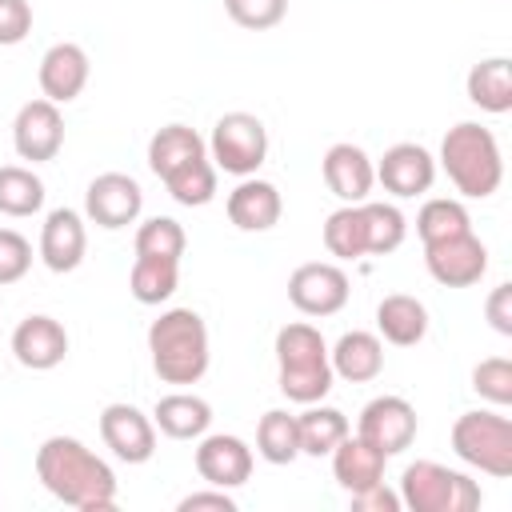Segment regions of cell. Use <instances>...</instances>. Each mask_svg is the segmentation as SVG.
<instances>
[{
  "label": "cell",
  "instance_id": "6da1fadb",
  "mask_svg": "<svg viewBox=\"0 0 512 512\" xmlns=\"http://www.w3.org/2000/svg\"><path fill=\"white\" fill-rule=\"evenodd\" d=\"M36 476L68 508L80 512L116 508V472L76 436H48L36 448Z\"/></svg>",
  "mask_w": 512,
  "mask_h": 512
},
{
  "label": "cell",
  "instance_id": "7a4b0ae2",
  "mask_svg": "<svg viewBox=\"0 0 512 512\" xmlns=\"http://www.w3.org/2000/svg\"><path fill=\"white\" fill-rule=\"evenodd\" d=\"M152 372L164 384H196L208 372V328L192 308H168L148 328Z\"/></svg>",
  "mask_w": 512,
  "mask_h": 512
},
{
  "label": "cell",
  "instance_id": "3957f363",
  "mask_svg": "<svg viewBox=\"0 0 512 512\" xmlns=\"http://www.w3.org/2000/svg\"><path fill=\"white\" fill-rule=\"evenodd\" d=\"M440 164H444L448 180L456 184V192L460 196H472V200L492 196L500 188V180H504L500 144L476 120H460L456 128L444 132V140H440Z\"/></svg>",
  "mask_w": 512,
  "mask_h": 512
},
{
  "label": "cell",
  "instance_id": "277c9868",
  "mask_svg": "<svg viewBox=\"0 0 512 512\" xmlns=\"http://www.w3.org/2000/svg\"><path fill=\"white\" fill-rule=\"evenodd\" d=\"M276 364H280V392L296 404H316L332 392V364L320 328L296 320L276 332Z\"/></svg>",
  "mask_w": 512,
  "mask_h": 512
},
{
  "label": "cell",
  "instance_id": "5b68a950",
  "mask_svg": "<svg viewBox=\"0 0 512 512\" xmlns=\"http://www.w3.org/2000/svg\"><path fill=\"white\" fill-rule=\"evenodd\" d=\"M400 504L412 512H472L484 504V492L472 476L444 468L436 460H416L400 476Z\"/></svg>",
  "mask_w": 512,
  "mask_h": 512
},
{
  "label": "cell",
  "instance_id": "8992f818",
  "mask_svg": "<svg viewBox=\"0 0 512 512\" xmlns=\"http://www.w3.org/2000/svg\"><path fill=\"white\" fill-rule=\"evenodd\" d=\"M452 452L464 464H472V468H480L496 480L512 476V420L500 416V412H484V408L456 416Z\"/></svg>",
  "mask_w": 512,
  "mask_h": 512
},
{
  "label": "cell",
  "instance_id": "52a82bcc",
  "mask_svg": "<svg viewBox=\"0 0 512 512\" xmlns=\"http://www.w3.org/2000/svg\"><path fill=\"white\" fill-rule=\"evenodd\" d=\"M208 152H212L216 168H224L232 176H252L268 156V128L252 112H224L212 124Z\"/></svg>",
  "mask_w": 512,
  "mask_h": 512
},
{
  "label": "cell",
  "instance_id": "ba28073f",
  "mask_svg": "<svg viewBox=\"0 0 512 512\" xmlns=\"http://www.w3.org/2000/svg\"><path fill=\"white\" fill-rule=\"evenodd\" d=\"M424 264H428V276L436 284L472 288L488 272V248H484V240L476 232H460V236L424 244Z\"/></svg>",
  "mask_w": 512,
  "mask_h": 512
},
{
  "label": "cell",
  "instance_id": "9c48e42d",
  "mask_svg": "<svg viewBox=\"0 0 512 512\" xmlns=\"http://www.w3.org/2000/svg\"><path fill=\"white\" fill-rule=\"evenodd\" d=\"M348 276L340 264L328 260H308L288 276V300L304 316H332L348 304Z\"/></svg>",
  "mask_w": 512,
  "mask_h": 512
},
{
  "label": "cell",
  "instance_id": "30bf717a",
  "mask_svg": "<svg viewBox=\"0 0 512 512\" xmlns=\"http://www.w3.org/2000/svg\"><path fill=\"white\" fill-rule=\"evenodd\" d=\"M12 144H16V156L20 160H32V164H44V160H56V152L64 148V116H60V104L52 100H28L16 120H12Z\"/></svg>",
  "mask_w": 512,
  "mask_h": 512
},
{
  "label": "cell",
  "instance_id": "8fae6325",
  "mask_svg": "<svg viewBox=\"0 0 512 512\" xmlns=\"http://www.w3.org/2000/svg\"><path fill=\"white\" fill-rule=\"evenodd\" d=\"M144 208V192L128 172H100L84 192V212L92 224L116 232L128 228Z\"/></svg>",
  "mask_w": 512,
  "mask_h": 512
},
{
  "label": "cell",
  "instance_id": "7c38bea8",
  "mask_svg": "<svg viewBox=\"0 0 512 512\" xmlns=\"http://www.w3.org/2000/svg\"><path fill=\"white\" fill-rule=\"evenodd\" d=\"M356 436L376 444L384 456H396L416 440V408L404 396H376L360 408Z\"/></svg>",
  "mask_w": 512,
  "mask_h": 512
},
{
  "label": "cell",
  "instance_id": "4fadbf2b",
  "mask_svg": "<svg viewBox=\"0 0 512 512\" xmlns=\"http://www.w3.org/2000/svg\"><path fill=\"white\" fill-rule=\"evenodd\" d=\"M100 440L124 464H144L156 452V424L136 404H108L100 412Z\"/></svg>",
  "mask_w": 512,
  "mask_h": 512
},
{
  "label": "cell",
  "instance_id": "5bb4252c",
  "mask_svg": "<svg viewBox=\"0 0 512 512\" xmlns=\"http://www.w3.org/2000/svg\"><path fill=\"white\" fill-rule=\"evenodd\" d=\"M376 180L384 184V192H392V196H400V200L424 196V192L432 188V180H436V160H432L428 148L404 140V144H392V148L380 156Z\"/></svg>",
  "mask_w": 512,
  "mask_h": 512
},
{
  "label": "cell",
  "instance_id": "9a60e30c",
  "mask_svg": "<svg viewBox=\"0 0 512 512\" xmlns=\"http://www.w3.org/2000/svg\"><path fill=\"white\" fill-rule=\"evenodd\" d=\"M196 472L212 488H240L252 476V448L240 436H228V432L200 436V444H196Z\"/></svg>",
  "mask_w": 512,
  "mask_h": 512
},
{
  "label": "cell",
  "instance_id": "2e32d148",
  "mask_svg": "<svg viewBox=\"0 0 512 512\" xmlns=\"http://www.w3.org/2000/svg\"><path fill=\"white\" fill-rule=\"evenodd\" d=\"M320 172H324V184L336 200L344 204H360L368 200L372 184H376V164L368 160V152L360 144H332L320 160Z\"/></svg>",
  "mask_w": 512,
  "mask_h": 512
},
{
  "label": "cell",
  "instance_id": "e0dca14e",
  "mask_svg": "<svg viewBox=\"0 0 512 512\" xmlns=\"http://www.w3.org/2000/svg\"><path fill=\"white\" fill-rule=\"evenodd\" d=\"M12 356L32 368V372H48L56 368L64 356H68V332L60 320L36 312V316H24L12 332Z\"/></svg>",
  "mask_w": 512,
  "mask_h": 512
},
{
  "label": "cell",
  "instance_id": "ac0fdd59",
  "mask_svg": "<svg viewBox=\"0 0 512 512\" xmlns=\"http://www.w3.org/2000/svg\"><path fill=\"white\" fill-rule=\"evenodd\" d=\"M88 72H92V64H88V52L80 44H72V40L52 44L40 56V92H44V100H52V104L76 100L88 84Z\"/></svg>",
  "mask_w": 512,
  "mask_h": 512
},
{
  "label": "cell",
  "instance_id": "d6986e66",
  "mask_svg": "<svg viewBox=\"0 0 512 512\" xmlns=\"http://www.w3.org/2000/svg\"><path fill=\"white\" fill-rule=\"evenodd\" d=\"M228 220L240 228V232H268L280 224L284 216V200H280V188L268 184V180H256V176H244L232 192H228Z\"/></svg>",
  "mask_w": 512,
  "mask_h": 512
},
{
  "label": "cell",
  "instance_id": "ffe728a7",
  "mask_svg": "<svg viewBox=\"0 0 512 512\" xmlns=\"http://www.w3.org/2000/svg\"><path fill=\"white\" fill-rule=\"evenodd\" d=\"M84 248H88L84 216L72 208H52L40 228V260L52 272H72V268H80Z\"/></svg>",
  "mask_w": 512,
  "mask_h": 512
},
{
  "label": "cell",
  "instance_id": "44dd1931",
  "mask_svg": "<svg viewBox=\"0 0 512 512\" xmlns=\"http://www.w3.org/2000/svg\"><path fill=\"white\" fill-rule=\"evenodd\" d=\"M332 476H336V484L352 496V492H364V488H372V484H380L384 480V464H388V456L376 448V444H368L364 436H344L332 452Z\"/></svg>",
  "mask_w": 512,
  "mask_h": 512
},
{
  "label": "cell",
  "instance_id": "7402d4cb",
  "mask_svg": "<svg viewBox=\"0 0 512 512\" xmlns=\"http://www.w3.org/2000/svg\"><path fill=\"white\" fill-rule=\"evenodd\" d=\"M328 364H332V376H340L348 384H368L384 372V344L376 332L352 328L336 340V348L328 352Z\"/></svg>",
  "mask_w": 512,
  "mask_h": 512
},
{
  "label": "cell",
  "instance_id": "603a6c76",
  "mask_svg": "<svg viewBox=\"0 0 512 512\" xmlns=\"http://www.w3.org/2000/svg\"><path fill=\"white\" fill-rule=\"evenodd\" d=\"M204 156H208V144H204L200 132L188 128V124H164V128H156V136L148 140V168H152L160 180L176 176L180 168H188V164H196V160H204Z\"/></svg>",
  "mask_w": 512,
  "mask_h": 512
},
{
  "label": "cell",
  "instance_id": "cb8c5ba5",
  "mask_svg": "<svg viewBox=\"0 0 512 512\" xmlns=\"http://www.w3.org/2000/svg\"><path fill=\"white\" fill-rule=\"evenodd\" d=\"M376 328H380V336L388 344L412 348V344H420L428 336V308L408 292H392V296H384L376 304Z\"/></svg>",
  "mask_w": 512,
  "mask_h": 512
},
{
  "label": "cell",
  "instance_id": "d4e9b609",
  "mask_svg": "<svg viewBox=\"0 0 512 512\" xmlns=\"http://www.w3.org/2000/svg\"><path fill=\"white\" fill-rule=\"evenodd\" d=\"M152 424L172 440H200L212 424V404L192 392H168L156 400Z\"/></svg>",
  "mask_w": 512,
  "mask_h": 512
},
{
  "label": "cell",
  "instance_id": "484cf974",
  "mask_svg": "<svg viewBox=\"0 0 512 512\" xmlns=\"http://www.w3.org/2000/svg\"><path fill=\"white\" fill-rule=\"evenodd\" d=\"M464 88H468V100L480 112H492V116L508 112L512 108V60L508 56H488V60L472 64Z\"/></svg>",
  "mask_w": 512,
  "mask_h": 512
},
{
  "label": "cell",
  "instance_id": "4316f807",
  "mask_svg": "<svg viewBox=\"0 0 512 512\" xmlns=\"http://www.w3.org/2000/svg\"><path fill=\"white\" fill-rule=\"evenodd\" d=\"M296 432H300V456H328L348 436V416L316 400L296 416Z\"/></svg>",
  "mask_w": 512,
  "mask_h": 512
},
{
  "label": "cell",
  "instance_id": "83f0119b",
  "mask_svg": "<svg viewBox=\"0 0 512 512\" xmlns=\"http://www.w3.org/2000/svg\"><path fill=\"white\" fill-rule=\"evenodd\" d=\"M324 248L336 260H360L368 256V224H364V200L344 204L324 220Z\"/></svg>",
  "mask_w": 512,
  "mask_h": 512
},
{
  "label": "cell",
  "instance_id": "f1b7e54d",
  "mask_svg": "<svg viewBox=\"0 0 512 512\" xmlns=\"http://www.w3.org/2000/svg\"><path fill=\"white\" fill-rule=\"evenodd\" d=\"M180 284V260L168 256H136L128 272V292L140 304H164Z\"/></svg>",
  "mask_w": 512,
  "mask_h": 512
},
{
  "label": "cell",
  "instance_id": "f546056e",
  "mask_svg": "<svg viewBox=\"0 0 512 512\" xmlns=\"http://www.w3.org/2000/svg\"><path fill=\"white\" fill-rule=\"evenodd\" d=\"M40 204H44V180L24 164H4L0 168V216L20 220V216L40 212Z\"/></svg>",
  "mask_w": 512,
  "mask_h": 512
},
{
  "label": "cell",
  "instance_id": "4dcf8cb0",
  "mask_svg": "<svg viewBox=\"0 0 512 512\" xmlns=\"http://www.w3.org/2000/svg\"><path fill=\"white\" fill-rule=\"evenodd\" d=\"M256 452L268 464H292L300 456V432H296V416L284 408H272L260 416L256 424Z\"/></svg>",
  "mask_w": 512,
  "mask_h": 512
},
{
  "label": "cell",
  "instance_id": "1f68e13d",
  "mask_svg": "<svg viewBox=\"0 0 512 512\" xmlns=\"http://www.w3.org/2000/svg\"><path fill=\"white\" fill-rule=\"evenodd\" d=\"M416 232L424 244L432 240H448V236H460V232H472V216L460 200H448V196H436V200H424V208L416 212Z\"/></svg>",
  "mask_w": 512,
  "mask_h": 512
},
{
  "label": "cell",
  "instance_id": "d6a6232c",
  "mask_svg": "<svg viewBox=\"0 0 512 512\" xmlns=\"http://www.w3.org/2000/svg\"><path fill=\"white\" fill-rule=\"evenodd\" d=\"M164 188H168V196H172L176 204H184V208H200V204H208V200L216 196V164L204 156V160L180 168L176 176H168Z\"/></svg>",
  "mask_w": 512,
  "mask_h": 512
},
{
  "label": "cell",
  "instance_id": "836d02e7",
  "mask_svg": "<svg viewBox=\"0 0 512 512\" xmlns=\"http://www.w3.org/2000/svg\"><path fill=\"white\" fill-rule=\"evenodd\" d=\"M188 248V236L180 228V220L172 216H152L136 228V256H168V260H180Z\"/></svg>",
  "mask_w": 512,
  "mask_h": 512
},
{
  "label": "cell",
  "instance_id": "e575fe53",
  "mask_svg": "<svg viewBox=\"0 0 512 512\" xmlns=\"http://www.w3.org/2000/svg\"><path fill=\"white\" fill-rule=\"evenodd\" d=\"M472 392L484 396L488 404L504 408L512 404V360L508 356H488L472 368Z\"/></svg>",
  "mask_w": 512,
  "mask_h": 512
},
{
  "label": "cell",
  "instance_id": "d590c367",
  "mask_svg": "<svg viewBox=\"0 0 512 512\" xmlns=\"http://www.w3.org/2000/svg\"><path fill=\"white\" fill-rule=\"evenodd\" d=\"M224 12L248 32H268L288 16V0H224Z\"/></svg>",
  "mask_w": 512,
  "mask_h": 512
},
{
  "label": "cell",
  "instance_id": "8d00e7d4",
  "mask_svg": "<svg viewBox=\"0 0 512 512\" xmlns=\"http://www.w3.org/2000/svg\"><path fill=\"white\" fill-rule=\"evenodd\" d=\"M28 268H32V244L16 228H0V288L24 280Z\"/></svg>",
  "mask_w": 512,
  "mask_h": 512
},
{
  "label": "cell",
  "instance_id": "74e56055",
  "mask_svg": "<svg viewBox=\"0 0 512 512\" xmlns=\"http://www.w3.org/2000/svg\"><path fill=\"white\" fill-rule=\"evenodd\" d=\"M32 32V4L28 0H0V48L20 44Z\"/></svg>",
  "mask_w": 512,
  "mask_h": 512
},
{
  "label": "cell",
  "instance_id": "f35d334b",
  "mask_svg": "<svg viewBox=\"0 0 512 512\" xmlns=\"http://www.w3.org/2000/svg\"><path fill=\"white\" fill-rule=\"evenodd\" d=\"M484 316L500 336H512V284H496L484 300Z\"/></svg>",
  "mask_w": 512,
  "mask_h": 512
},
{
  "label": "cell",
  "instance_id": "ab89813d",
  "mask_svg": "<svg viewBox=\"0 0 512 512\" xmlns=\"http://www.w3.org/2000/svg\"><path fill=\"white\" fill-rule=\"evenodd\" d=\"M352 508L356 512H400L404 504H400V492L384 488V480H380V484H372L364 492H352Z\"/></svg>",
  "mask_w": 512,
  "mask_h": 512
},
{
  "label": "cell",
  "instance_id": "60d3db41",
  "mask_svg": "<svg viewBox=\"0 0 512 512\" xmlns=\"http://www.w3.org/2000/svg\"><path fill=\"white\" fill-rule=\"evenodd\" d=\"M180 512H196V508H216V512H236V500L228 496V488H212V492H188L180 504Z\"/></svg>",
  "mask_w": 512,
  "mask_h": 512
}]
</instances>
